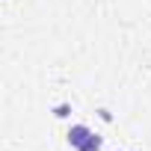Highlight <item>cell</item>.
Segmentation results:
<instances>
[{
  "label": "cell",
  "mask_w": 151,
  "mask_h": 151,
  "mask_svg": "<svg viewBox=\"0 0 151 151\" xmlns=\"http://www.w3.org/2000/svg\"><path fill=\"white\" fill-rule=\"evenodd\" d=\"M89 133H92V130H89L86 124H71V127H68V145H71V148H80V145L89 139Z\"/></svg>",
  "instance_id": "1"
},
{
  "label": "cell",
  "mask_w": 151,
  "mask_h": 151,
  "mask_svg": "<svg viewBox=\"0 0 151 151\" xmlns=\"http://www.w3.org/2000/svg\"><path fill=\"white\" fill-rule=\"evenodd\" d=\"M101 142H104V136H98V133H89V139L77 148V151H101Z\"/></svg>",
  "instance_id": "2"
},
{
  "label": "cell",
  "mask_w": 151,
  "mask_h": 151,
  "mask_svg": "<svg viewBox=\"0 0 151 151\" xmlns=\"http://www.w3.org/2000/svg\"><path fill=\"white\" fill-rule=\"evenodd\" d=\"M68 113H71V104H59V107H53V116H56V119H65Z\"/></svg>",
  "instance_id": "3"
}]
</instances>
